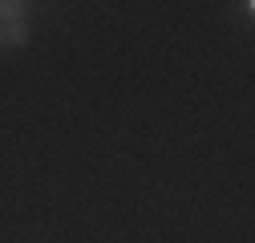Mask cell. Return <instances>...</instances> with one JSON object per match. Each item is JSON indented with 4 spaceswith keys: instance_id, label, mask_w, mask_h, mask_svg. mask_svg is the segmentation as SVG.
Wrapping results in <instances>:
<instances>
[{
    "instance_id": "2",
    "label": "cell",
    "mask_w": 255,
    "mask_h": 243,
    "mask_svg": "<svg viewBox=\"0 0 255 243\" xmlns=\"http://www.w3.org/2000/svg\"><path fill=\"white\" fill-rule=\"evenodd\" d=\"M24 0H0V24H8V20H24Z\"/></svg>"
},
{
    "instance_id": "1",
    "label": "cell",
    "mask_w": 255,
    "mask_h": 243,
    "mask_svg": "<svg viewBox=\"0 0 255 243\" xmlns=\"http://www.w3.org/2000/svg\"><path fill=\"white\" fill-rule=\"evenodd\" d=\"M4 41H8V49H24L28 45V20H8L4 24Z\"/></svg>"
},
{
    "instance_id": "3",
    "label": "cell",
    "mask_w": 255,
    "mask_h": 243,
    "mask_svg": "<svg viewBox=\"0 0 255 243\" xmlns=\"http://www.w3.org/2000/svg\"><path fill=\"white\" fill-rule=\"evenodd\" d=\"M8 49V41H4V24H0V53H4Z\"/></svg>"
}]
</instances>
